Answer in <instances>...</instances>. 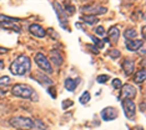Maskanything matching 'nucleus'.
<instances>
[{
  "label": "nucleus",
  "mask_w": 146,
  "mask_h": 130,
  "mask_svg": "<svg viewBox=\"0 0 146 130\" xmlns=\"http://www.w3.org/2000/svg\"><path fill=\"white\" fill-rule=\"evenodd\" d=\"M9 124L19 130H48V126L41 120L28 116H13Z\"/></svg>",
  "instance_id": "f257e3e1"
},
{
  "label": "nucleus",
  "mask_w": 146,
  "mask_h": 130,
  "mask_svg": "<svg viewBox=\"0 0 146 130\" xmlns=\"http://www.w3.org/2000/svg\"><path fill=\"white\" fill-rule=\"evenodd\" d=\"M10 72L13 73L14 76H25L30 72L31 69V61L28 56H19L16 57L13 63L10 65Z\"/></svg>",
  "instance_id": "f03ea898"
},
{
  "label": "nucleus",
  "mask_w": 146,
  "mask_h": 130,
  "mask_svg": "<svg viewBox=\"0 0 146 130\" xmlns=\"http://www.w3.org/2000/svg\"><path fill=\"white\" fill-rule=\"evenodd\" d=\"M11 93L15 97H19L23 99H31V95H35L34 89L26 84H15L11 89Z\"/></svg>",
  "instance_id": "7ed1b4c3"
},
{
  "label": "nucleus",
  "mask_w": 146,
  "mask_h": 130,
  "mask_svg": "<svg viewBox=\"0 0 146 130\" xmlns=\"http://www.w3.org/2000/svg\"><path fill=\"white\" fill-rule=\"evenodd\" d=\"M34 59H35V63L38 65V67L40 68L41 71H44L46 73H52V67L50 65V61H49L48 57H46L44 53H41V52L36 53Z\"/></svg>",
  "instance_id": "20e7f679"
},
{
  "label": "nucleus",
  "mask_w": 146,
  "mask_h": 130,
  "mask_svg": "<svg viewBox=\"0 0 146 130\" xmlns=\"http://www.w3.org/2000/svg\"><path fill=\"white\" fill-rule=\"evenodd\" d=\"M121 104H122V109H124V113H125L126 118L130 119V120H134L135 115H136V105H135V103L132 101H130V99H124V101H121Z\"/></svg>",
  "instance_id": "39448f33"
},
{
  "label": "nucleus",
  "mask_w": 146,
  "mask_h": 130,
  "mask_svg": "<svg viewBox=\"0 0 146 130\" xmlns=\"http://www.w3.org/2000/svg\"><path fill=\"white\" fill-rule=\"evenodd\" d=\"M51 4H52V6H54V9H55V11H56V15H58V19H59V22H60L61 26L65 30H69V26H68V15L64 12V10H62L61 5L59 4V3H55V1H52Z\"/></svg>",
  "instance_id": "423d86ee"
},
{
  "label": "nucleus",
  "mask_w": 146,
  "mask_h": 130,
  "mask_svg": "<svg viewBox=\"0 0 146 130\" xmlns=\"http://www.w3.org/2000/svg\"><path fill=\"white\" fill-rule=\"evenodd\" d=\"M136 93H137V91H136L135 87H132L131 84H125L121 87V95H120V99L121 101H124V99H130V101H132V99L136 97Z\"/></svg>",
  "instance_id": "0eeeda50"
},
{
  "label": "nucleus",
  "mask_w": 146,
  "mask_h": 130,
  "mask_svg": "<svg viewBox=\"0 0 146 130\" xmlns=\"http://www.w3.org/2000/svg\"><path fill=\"white\" fill-rule=\"evenodd\" d=\"M100 115H101L102 120L111 122V120H115V119L117 118L119 112H117V109H116V108H114V106H108V108L102 109Z\"/></svg>",
  "instance_id": "6e6552de"
},
{
  "label": "nucleus",
  "mask_w": 146,
  "mask_h": 130,
  "mask_svg": "<svg viewBox=\"0 0 146 130\" xmlns=\"http://www.w3.org/2000/svg\"><path fill=\"white\" fill-rule=\"evenodd\" d=\"M106 11H108V9L105 6H84L81 9V12H84L85 15H91V16L105 14Z\"/></svg>",
  "instance_id": "1a4fd4ad"
},
{
  "label": "nucleus",
  "mask_w": 146,
  "mask_h": 130,
  "mask_svg": "<svg viewBox=\"0 0 146 130\" xmlns=\"http://www.w3.org/2000/svg\"><path fill=\"white\" fill-rule=\"evenodd\" d=\"M29 32H30L33 36L39 37V39L45 37V35H46V31L39 24H31L30 26H29Z\"/></svg>",
  "instance_id": "9d476101"
},
{
  "label": "nucleus",
  "mask_w": 146,
  "mask_h": 130,
  "mask_svg": "<svg viewBox=\"0 0 146 130\" xmlns=\"http://www.w3.org/2000/svg\"><path fill=\"white\" fill-rule=\"evenodd\" d=\"M134 68H135V62L130 58H126L124 62H122V69H124L125 74L126 76H130L134 72Z\"/></svg>",
  "instance_id": "9b49d317"
},
{
  "label": "nucleus",
  "mask_w": 146,
  "mask_h": 130,
  "mask_svg": "<svg viewBox=\"0 0 146 130\" xmlns=\"http://www.w3.org/2000/svg\"><path fill=\"white\" fill-rule=\"evenodd\" d=\"M142 45H144V41L142 40H132V41H127L126 42V48L129 50V51H139Z\"/></svg>",
  "instance_id": "f8f14e48"
},
{
  "label": "nucleus",
  "mask_w": 146,
  "mask_h": 130,
  "mask_svg": "<svg viewBox=\"0 0 146 130\" xmlns=\"http://www.w3.org/2000/svg\"><path fill=\"white\" fill-rule=\"evenodd\" d=\"M34 79H36L41 86H51L52 84V79L49 78L48 76L42 74V73H36V74L33 77Z\"/></svg>",
  "instance_id": "ddd939ff"
},
{
  "label": "nucleus",
  "mask_w": 146,
  "mask_h": 130,
  "mask_svg": "<svg viewBox=\"0 0 146 130\" xmlns=\"http://www.w3.org/2000/svg\"><path fill=\"white\" fill-rule=\"evenodd\" d=\"M119 37H120V30H119L117 26H112V27L109 30V40L112 43H117Z\"/></svg>",
  "instance_id": "4468645a"
},
{
  "label": "nucleus",
  "mask_w": 146,
  "mask_h": 130,
  "mask_svg": "<svg viewBox=\"0 0 146 130\" xmlns=\"http://www.w3.org/2000/svg\"><path fill=\"white\" fill-rule=\"evenodd\" d=\"M79 83H80V78H75V79H72V78H66V79H65V88L68 89L69 92H74Z\"/></svg>",
  "instance_id": "2eb2a0df"
},
{
  "label": "nucleus",
  "mask_w": 146,
  "mask_h": 130,
  "mask_svg": "<svg viewBox=\"0 0 146 130\" xmlns=\"http://www.w3.org/2000/svg\"><path fill=\"white\" fill-rule=\"evenodd\" d=\"M50 59L52 61L55 66H61L62 62H64V58H62V56L59 53V51H56V50H52L50 51Z\"/></svg>",
  "instance_id": "dca6fc26"
},
{
  "label": "nucleus",
  "mask_w": 146,
  "mask_h": 130,
  "mask_svg": "<svg viewBox=\"0 0 146 130\" xmlns=\"http://www.w3.org/2000/svg\"><path fill=\"white\" fill-rule=\"evenodd\" d=\"M124 37L127 41H132V40H135V37H137V32L135 29H126L124 32Z\"/></svg>",
  "instance_id": "f3484780"
},
{
  "label": "nucleus",
  "mask_w": 146,
  "mask_h": 130,
  "mask_svg": "<svg viewBox=\"0 0 146 130\" xmlns=\"http://www.w3.org/2000/svg\"><path fill=\"white\" fill-rule=\"evenodd\" d=\"M145 78H146V72H145V68H141L140 71H139L137 73L135 74V77H134V81H135V83H142L145 81Z\"/></svg>",
  "instance_id": "a211bd4d"
},
{
  "label": "nucleus",
  "mask_w": 146,
  "mask_h": 130,
  "mask_svg": "<svg viewBox=\"0 0 146 130\" xmlns=\"http://www.w3.org/2000/svg\"><path fill=\"white\" fill-rule=\"evenodd\" d=\"M81 20L88 25H95V24H98L99 18H96V16H91V15H84L81 18Z\"/></svg>",
  "instance_id": "6ab92c4d"
},
{
  "label": "nucleus",
  "mask_w": 146,
  "mask_h": 130,
  "mask_svg": "<svg viewBox=\"0 0 146 130\" xmlns=\"http://www.w3.org/2000/svg\"><path fill=\"white\" fill-rule=\"evenodd\" d=\"M64 6H65V8H62V10H64V12H65L66 15H72L75 12V6H72L70 3L65 1L64 3Z\"/></svg>",
  "instance_id": "aec40b11"
},
{
  "label": "nucleus",
  "mask_w": 146,
  "mask_h": 130,
  "mask_svg": "<svg viewBox=\"0 0 146 130\" xmlns=\"http://www.w3.org/2000/svg\"><path fill=\"white\" fill-rule=\"evenodd\" d=\"M19 19L16 18H9L5 15H0V24H10V22H18Z\"/></svg>",
  "instance_id": "412c9836"
},
{
  "label": "nucleus",
  "mask_w": 146,
  "mask_h": 130,
  "mask_svg": "<svg viewBox=\"0 0 146 130\" xmlns=\"http://www.w3.org/2000/svg\"><path fill=\"white\" fill-rule=\"evenodd\" d=\"M79 101H80L81 104H86V103L90 101V93H89V92H84L81 94V97H80V99H79Z\"/></svg>",
  "instance_id": "4be33fe9"
},
{
  "label": "nucleus",
  "mask_w": 146,
  "mask_h": 130,
  "mask_svg": "<svg viewBox=\"0 0 146 130\" xmlns=\"http://www.w3.org/2000/svg\"><path fill=\"white\" fill-rule=\"evenodd\" d=\"M10 83V78L4 76V77H0V88H5V87L9 86Z\"/></svg>",
  "instance_id": "5701e85b"
},
{
  "label": "nucleus",
  "mask_w": 146,
  "mask_h": 130,
  "mask_svg": "<svg viewBox=\"0 0 146 130\" xmlns=\"http://www.w3.org/2000/svg\"><path fill=\"white\" fill-rule=\"evenodd\" d=\"M112 87H114L115 89H121V87H122V83L121 81L119 78H115V79H112Z\"/></svg>",
  "instance_id": "b1692460"
},
{
  "label": "nucleus",
  "mask_w": 146,
  "mask_h": 130,
  "mask_svg": "<svg viewBox=\"0 0 146 130\" xmlns=\"http://www.w3.org/2000/svg\"><path fill=\"white\" fill-rule=\"evenodd\" d=\"M90 37H91L92 41L95 42V45L98 46V50H99V48H102V47H104V43H102V42L100 41V40H98V39L95 37V36H90ZM96 46H95V47H96Z\"/></svg>",
  "instance_id": "393cba45"
},
{
  "label": "nucleus",
  "mask_w": 146,
  "mask_h": 130,
  "mask_svg": "<svg viewBox=\"0 0 146 130\" xmlns=\"http://www.w3.org/2000/svg\"><path fill=\"white\" fill-rule=\"evenodd\" d=\"M95 34L99 35V36H104L105 35V30L102 26H98V27H95Z\"/></svg>",
  "instance_id": "a878e982"
},
{
  "label": "nucleus",
  "mask_w": 146,
  "mask_h": 130,
  "mask_svg": "<svg viewBox=\"0 0 146 130\" xmlns=\"http://www.w3.org/2000/svg\"><path fill=\"white\" fill-rule=\"evenodd\" d=\"M108 79H109V77L106 74H101V76H99V77L96 78V82L98 83H105Z\"/></svg>",
  "instance_id": "bb28decb"
},
{
  "label": "nucleus",
  "mask_w": 146,
  "mask_h": 130,
  "mask_svg": "<svg viewBox=\"0 0 146 130\" xmlns=\"http://www.w3.org/2000/svg\"><path fill=\"white\" fill-rule=\"evenodd\" d=\"M109 56H110L111 58H114V59H115V58H117L119 56H120V52H119L117 50H112V51L109 52Z\"/></svg>",
  "instance_id": "cd10ccee"
},
{
  "label": "nucleus",
  "mask_w": 146,
  "mask_h": 130,
  "mask_svg": "<svg viewBox=\"0 0 146 130\" xmlns=\"http://www.w3.org/2000/svg\"><path fill=\"white\" fill-rule=\"evenodd\" d=\"M71 105H72V101H69V99H66V101H64L61 103L62 109H68L69 106H71Z\"/></svg>",
  "instance_id": "c85d7f7f"
},
{
  "label": "nucleus",
  "mask_w": 146,
  "mask_h": 130,
  "mask_svg": "<svg viewBox=\"0 0 146 130\" xmlns=\"http://www.w3.org/2000/svg\"><path fill=\"white\" fill-rule=\"evenodd\" d=\"M48 92L51 94L52 98H56V92H55V87H49L48 88Z\"/></svg>",
  "instance_id": "c756f323"
},
{
  "label": "nucleus",
  "mask_w": 146,
  "mask_h": 130,
  "mask_svg": "<svg viewBox=\"0 0 146 130\" xmlns=\"http://www.w3.org/2000/svg\"><path fill=\"white\" fill-rule=\"evenodd\" d=\"M88 47L90 48L94 53H99V50H98V48H95V46H94V45H88Z\"/></svg>",
  "instance_id": "7c9ffc66"
},
{
  "label": "nucleus",
  "mask_w": 146,
  "mask_h": 130,
  "mask_svg": "<svg viewBox=\"0 0 146 130\" xmlns=\"http://www.w3.org/2000/svg\"><path fill=\"white\" fill-rule=\"evenodd\" d=\"M49 32H50V34L52 35V39H58V37H59V35L56 34V32H55V31H54V30H52V29H50V30H49Z\"/></svg>",
  "instance_id": "2f4dec72"
},
{
  "label": "nucleus",
  "mask_w": 146,
  "mask_h": 130,
  "mask_svg": "<svg viewBox=\"0 0 146 130\" xmlns=\"http://www.w3.org/2000/svg\"><path fill=\"white\" fill-rule=\"evenodd\" d=\"M140 110H141L142 113H144V112H145V102H142V103H141V104H140Z\"/></svg>",
  "instance_id": "473e14b6"
},
{
  "label": "nucleus",
  "mask_w": 146,
  "mask_h": 130,
  "mask_svg": "<svg viewBox=\"0 0 146 130\" xmlns=\"http://www.w3.org/2000/svg\"><path fill=\"white\" fill-rule=\"evenodd\" d=\"M8 52V48H3V47H0V53H6Z\"/></svg>",
  "instance_id": "72a5a7b5"
},
{
  "label": "nucleus",
  "mask_w": 146,
  "mask_h": 130,
  "mask_svg": "<svg viewBox=\"0 0 146 130\" xmlns=\"http://www.w3.org/2000/svg\"><path fill=\"white\" fill-rule=\"evenodd\" d=\"M145 30H146V27L145 26H142V37L145 39Z\"/></svg>",
  "instance_id": "f704fd0d"
},
{
  "label": "nucleus",
  "mask_w": 146,
  "mask_h": 130,
  "mask_svg": "<svg viewBox=\"0 0 146 130\" xmlns=\"http://www.w3.org/2000/svg\"><path fill=\"white\" fill-rule=\"evenodd\" d=\"M0 68H4V62L0 59Z\"/></svg>",
  "instance_id": "c9c22d12"
},
{
  "label": "nucleus",
  "mask_w": 146,
  "mask_h": 130,
  "mask_svg": "<svg viewBox=\"0 0 146 130\" xmlns=\"http://www.w3.org/2000/svg\"><path fill=\"white\" fill-rule=\"evenodd\" d=\"M136 130H144V129H142V128H141V126H140V128H137V129H136Z\"/></svg>",
  "instance_id": "e433bc0d"
}]
</instances>
